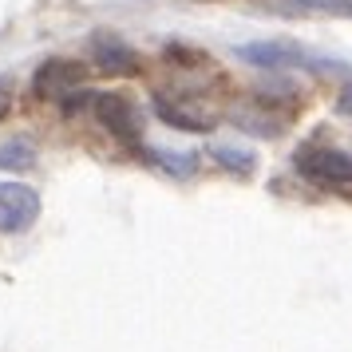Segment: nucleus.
I'll use <instances>...</instances> for the list:
<instances>
[{
    "label": "nucleus",
    "mask_w": 352,
    "mask_h": 352,
    "mask_svg": "<svg viewBox=\"0 0 352 352\" xmlns=\"http://www.w3.org/2000/svg\"><path fill=\"white\" fill-rule=\"evenodd\" d=\"M155 115H159L166 127H175V131H194V135L214 131V115L202 111V107H194V103H182V99L159 96L155 99Z\"/></svg>",
    "instance_id": "7"
},
{
    "label": "nucleus",
    "mask_w": 352,
    "mask_h": 352,
    "mask_svg": "<svg viewBox=\"0 0 352 352\" xmlns=\"http://www.w3.org/2000/svg\"><path fill=\"white\" fill-rule=\"evenodd\" d=\"M214 159H222L226 166L238 170V175H250V170H254V155H250V151L241 155V151H234V146H214Z\"/></svg>",
    "instance_id": "9"
},
{
    "label": "nucleus",
    "mask_w": 352,
    "mask_h": 352,
    "mask_svg": "<svg viewBox=\"0 0 352 352\" xmlns=\"http://www.w3.org/2000/svg\"><path fill=\"white\" fill-rule=\"evenodd\" d=\"M83 83V67L72 60H48L36 67L32 76V96L36 99H67Z\"/></svg>",
    "instance_id": "5"
},
{
    "label": "nucleus",
    "mask_w": 352,
    "mask_h": 352,
    "mask_svg": "<svg viewBox=\"0 0 352 352\" xmlns=\"http://www.w3.org/2000/svg\"><path fill=\"white\" fill-rule=\"evenodd\" d=\"M297 170L324 190H352V155L333 146H309L297 155Z\"/></svg>",
    "instance_id": "1"
},
{
    "label": "nucleus",
    "mask_w": 352,
    "mask_h": 352,
    "mask_svg": "<svg viewBox=\"0 0 352 352\" xmlns=\"http://www.w3.org/2000/svg\"><path fill=\"white\" fill-rule=\"evenodd\" d=\"M40 218V194L20 182H0V234H20Z\"/></svg>",
    "instance_id": "2"
},
{
    "label": "nucleus",
    "mask_w": 352,
    "mask_h": 352,
    "mask_svg": "<svg viewBox=\"0 0 352 352\" xmlns=\"http://www.w3.org/2000/svg\"><path fill=\"white\" fill-rule=\"evenodd\" d=\"M91 111H96V119L111 131L115 139L139 146V111H135V103L127 96H96L91 99Z\"/></svg>",
    "instance_id": "4"
},
{
    "label": "nucleus",
    "mask_w": 352,
    "mask_h": 352,
    "mask_svg": "<svg viewBox=\"0 0 352 352\" xmlns=\"http://www.w3.org/2000/svg\"><path fill=\"white\" fill-rule=\"evenodd\" d=\"M336 107H340V115H349L352 119V91H344V96L336 99Z\"/></svg>",
    "instance_id": "11"
},
{
    "label": "nucleus",
    "mask_w": 352,
    "mask_h": 352,
    "mask_svg": "<svg viewBox=\"0 0 352 352\" xmlns=\"http://www.w3.org/2000/svg\"><path fill=\"white\" fill-rule=\"evenodd\" d=\"M238 56L254 67H273V72H289V67L305 64V52L289 40H257V44H241Z\"/></svg>",
    "instance_id": "6"
},
{
    "label": "nucleus",
    "mask_w": 352,
    "mask_h": 352,
    "mask_svg": "<svg viewBox=\"0 0 352 352\" xmlns=\"http://www.w3.org/2000/svg\"><path fill=\"white\" fill-rule=\"evenodd\" d=\"M32 162H36V151L24 139H8L0 146V170H28Z\"/></svg>",
    "instance_id": "8"
},
{
    "label": "nucleus",
    "mask_w": 352,
    "mask_h": 352,
    "mask_svg": "<svg viewBox=\"0 0 352 352\" xmlns=\"http://www.w3.org/2000/svg\"><path fill=\"white\" fill-rule=\"evenodd\" d=\"M8 107H12V83L0 80V119L8 115Z\"/></svg>",
    "instance_id": "10"
},
{
    "label": "nucleus",
    "mask_w": 352,
    "mask_h": 352,
    "mask_svg": "<svg viewBox=\"0 0 352 352\" xmlns=\"http://www.w3.org/2000/svg\"><path fill=\"white\" fill-rule=\"evenodd\" d=\"M87 56H91V64H96L103 76H135V72H139V52L115 32H96L91 36Z\"/></svg>",
    "instance_id": "3"
}]
</instances>
